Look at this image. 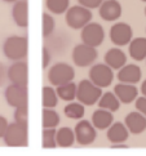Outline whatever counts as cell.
<instances>
[{
  "label": "cell",
  "instance_id": "cell-1",
  "mask_svg": "<svg viewBox=\"0 0 146 156\" xmlns=\"http://www.w3.org/2000/svg\"><path fill=\"white\" fill-rule=\"evenodd\" d=\"M3 53L12 62L25 61L29 53V39L20 35L8 36L3 44Z\"/></svg>",
  "mask_w": 146,
  "mask_h": 156
},
{
  "label": "cell",
  "instance_id": "cell-2",
  "mask_svg": "<svg viewBox=\"0 0 146 156\" xmlns=\"http://www.w3.org/2000/svg\"><path fill=\"white\" fill-rule=\"evenodd\" d=\"M8 147H27L29 146V126L20 125L17 122H9L3 137Z\"/></svg>",
  "mask_w": 146,
  "mask_h": 156
},
{
  "label": "cell",
  "instance_id": "cell-3",
  "mask_svg": "<svg viewBox=\"0 0 146 156\" xmlns=\"http://www.w3.org/2000/svg\"><path fill=\"white\" fill-rule=\"evenodd\" d=\"M74 79H75V70L69 63L58 62L56 65H52L48 70V81L53 87L67 84V83L74 81Z\"/></svg>",
  "mask_w": 146,
  "mask_h": 156
},
{
  "label": "cell",
  "instance_id": "cell-4",
  "mask_svg": "<svg viewBox=\"0 0 146 156\" xmlns=\"http://www.w3.org/2000/svg\"><path fill=\"white\" fill-rule=\"evenodd\" d=\"M102 93V89L96 87L89 79H84L76 84V99L83 106H93L97 103Z\"/></svg>",
  "mask_w": 146,
  "mask_h": 156
},
{
  "label": "cell",
  "instance_id": "cell-5",
  "mask_svg": "<svg viewBox=\"0 0 146 156\" xmlns=\"http://www.w3.org/2000/svg\"><path fill=\"white\" fill-rule=\"evenodd\" d=\"M92 12L82 5H74L67 9L65 14V21L69 27L74 30H82L92 21Z\"/></svg>",
  "mask_w": 146,
  "mask_h": 156
},
{
  "label": "cell",
  "instance_id": "cell-6",
  "mask_svg": "<svg viewBox=\"0 0 146 156\" xmlns=\"http://www.w3.org/2000/svg\"><path fill=\"white\" fill-rule=\"evenodd\" d=\"M80 39L82 44L97 49L105 40V29L97 22H89L80 30Z\"/></svg>",
  "mask_w": 146,
  "mask_h": 156
},
{
  "label": "cell",
  "instance_id": "cell-7",
  "mask_svg": "<svg viewBox=\"0 0 146 156\" xmlns=\"http://www.w3.org/2000/svg\"><path fill=\"white\" fill-rule=\"evenodd\" d=\"M88 75H89V80L101 89L110 87L114 81V71L105 63L92 65Z\"/></svg>",
  "mask_w": 146,
  "mask_h": 156
},
{
  "label": "cell",
  "instance_id": "cell-8",
  "mask_svg": "<svg viewBox=\"0 0 146 156\" xmlns=\"http://www.w3.org/2000/svg\"><path fill=\"white\" fill-rule=\"evenodd\" d=\"M71 58L74 65L78 67H89L98 58V52L96 48L86 45V44H78L72 49Z\"/></svg>",
  "mask_w": 146,
  "mask_h": 156
},
{
  "label": "cell",
  "instance_id": "cell-9",
  "mask_svg": "<svg viewBox=\"0 0 146 156\" xmlns=\"http://www.w3.org/2000/svg\"><path fill=\"white\" fill-rule=\"evenodd\" d=\"M133 39V30L127 22H118L110 29V40L116 48L128 45Z\"/></svg>",
  "mask_w": 146,
  "mask_h": 156
},
{
  "label": "cell",
  "instance_id": "cell-10",
  "mask_svg": "<svg viewBox=\"0 0 146 156\" xmlns=\"http://www.w3.org/2000/svg\"><path fill=\"white\" fill-rule=\"evenodd\" d=\"M4 97L8 106L13 108L29 105V90H27V87L10 84L5 88Z\"/></svg>",
  "mask_w": 146,
  "mask_h": 156
},
{
  "label": "cell",
  "instance_id": "cell-11",
  "mask_svg": "<svg viewBox=\"0 0 146 156\" xmlns=\"http://www.w3.org/2000/svg\"><path fill=\"white\" fill-rule=\"evenodd\" d=\"M75 142L80 146H89L97 138V130L94 129L91 121L88 120H79V122L74 128Z\"/></svg>",
  "mask_w": 146,
  "mask_h": 156
},
{
  "label": "cell",
  "instance_id": "cell-12",
  "mask_svg": "<svg viewBox=\"0 0 146 156\" xmlns=\"http://www.w3.org/2000/svg\"><path fill=\"white\" fill-rule=\"evenodd\" d=\"M7 77L10 84L27 87L29 84V66L26 61L13 62L7 70Z\"/></svg>",
  "mask_w": 146,
  "mask_h": 156
},
{
  "label": "cell",
  "instance_id": "cell-13",
  "mask_svg": "<svg viewBox=\"0 0 146 156\" xmlns=\"http://www.w3.org/2000/svg\"><path fill=\"white\" fill-rule=\"evenodd\" d=\"M123 8L118 0H105L100 5L98 13L100 17L106 22H115L120 18Z\"/></svg>",
  "mask_w": 146,
  "mask_h": 156
},
{
  "label": "cell",
  "instance_id": "cell-14",
  "mask_svg": "<svg viewBox=\"0 0 146 156\" xmlns=\"http://www.w3.org/2000/svg\"><path fill=\"white\" fill-rule=\"evenodd\" d=\"M71 44V39L67 35V32L65 31H60L58 34H53L49 37L46 39V47L49 49L50 53H65L67 51V48Z\"/></svg>",
  "mask_w": 146,
  "mask_h": 156
},
{
  "label": "cell",
  "instance_id": "cell-15",
  "mask_svg": "<svg viewBox=\"0 0 146 156\" xmlns=\"http://www.w3.org/2000/svg\"><path fill=\"white\" fill-rule=\"evenodd\" d=\"M142 71L140 69L138 65H126L123 66L120 70H118V80L123 84H131L136 85L137 83L141 80Z\"/></svg>",
  "mask_w": 146,
  "mask_h": 156
},
{
  "label": "cell",
  "instance_id": "cell-16",
  "mask_svg": "<svg viewBox=\"0 0 146 156\" xmlns=\"http://www.w3.org/2000/svg\"><path fill=\"white\" fill-rule=\"evenodd\" d=\"M12 18L18 27L27 29L29 26V3L27 0H17L13 4Z\"/></svg>",
  "mask_w": 146,
  "mask_h": 156
},
{
  "label": "cell",
  "instance_id": "cell-17",
  "mask_svg": "<svg viewBox=\"0 0 146 156\" xmlns=\"http://www.w3.org/2000/svg\"><path fill=\"white\" fill-rule=\"evenodd\" d=\"M106 137H108V141L111 144H116V143H126L130 138V132L126 128L124 122L116 121L113 122L108 129H106Z\"/></svg>",
  "mask_w": 146,
  "mask_h": 156
},
{
  "label": "cell",
  "instance_id": "cell-18",
  "mask_svg": "<svg viewBox=\"0 0 146 156\" xmlns=\"http://www.w3.org/2000/svg\"><path fill=\"white\" fill-rule=\"evenodd\" d=\"M113 93L116 96V98L119 99L120 103H126V105L134 102L136 98L138 97V89L136 85L123 84V83H119V84H116L114 87Z\"/></svg>",
  "mask_w": 146,
  "mask_h": 156
},
{
  "label": "cell",
  "instance_id": "cell-19",
  "mask_svg": "<svg viewBox=\"0 0 146 156\" xmlns=\"http://www.w3.org/2000/svg\"><path fill=\"white\" fill-rule=\"evenodd\" d=\"M124 125L132 134H141L146 130V118L138 111H132L126 116Z\"/></svg>",
  "mask_w": 146,
  "mask_h": 156
},
{
  "label": "cell",
  "instance_id": "cell-20",
  "mask_svg": "<svg viewBox=\"0 0 146 156\" xmlns=\"http://www.w3.org/2000/svg\"><path fill=\"white\" fill-rule=\"evenodd\" d=\"M104 61H105L104 63L108 65L113 71L114 70H120L123 66L127 65V55L120 48L114 47V48H111L106 52Z\"/></svg>",
  "mask_w": 146,
  "mask_h": 156
},
{
  "label": "cell",
  "instance_id": "cell-21",
  "mask_svg": "<svg viewBox=\"0 0 146 156\" xmlns=\"http://www.w3.org/2000/svg\"><path fill=\"white\" fill-rule=\"evenodd\" d=\"M91 122L94 126V129L98 130H105L114 122V116L113 112L110 111H106L102 108H97L94 112L92 114L91 118Z\"/></svg>",
  "mask_w": 146,
  "mask_h": 156
},
{
  "label": "cell",
  "instance_id": "cell-22",
  "mask_svg": "<svg viewBox=\"0 0 146 156\" xmlns=\"http://www.w3.org/2000/svg\"><path fill=\"white\" fill-rule=\"evenodd\" d=\"M128 53L131 58L137 62L146 59V37L138 36L132 39L131 43L128 44Z\"/></svg>",
  "mask_w": 146,
  "mask_h": 156
},
{
  "label": "cell",
  "instance_id": "cell-23",
  "mask_svg": "<svg viewBox=\"0 0 146 156\" xmlns=\"http://www.w3.org/2000/svg\"><path fill=\"white\" fill-rule=\"evenodd\" d=\"M56 143L57 147H71L75 143V134L74 129H71L69 126H62L60 129L56 130Z\"/></svg>",
  "mask_w": 146,
  "mask_h": 156
},
{
  "label": "cell",
  "instance_id": "cell-24",
  "mask_svg": "<svg viewBox=\"0 0 146 156\" xmlns=\"http://www.w3.org/2000/svg\"><path fill=\"white\" fill-rule=\"evenodd\" d=\"M98 108H102L106 111H110V112H115L120 108V102L119 99L116 98V96L113 92H106L102 93V96L98 99Z\"/></svg>",
  "mask_w": 146,
  "mask_h": 156
},
{
  "label": "cell",
  "instance_id": "cell-25",
  "mask_svg": "<svg viewBox=\"0 0 146 156\" xmlns=\"http://www.w3.org/2000/svg\"><path fill=\"white\" fill-rule=\"evenodd\" d=\"M57 97L61 98L65 102H72L76 98V84L74 81L67 83V84L60 85L56 88Z\"/></svg>",
  "mask_w": 146,
  "mask_h": 156
},
{
  "label": "cell",
  "instance_id": "cell-26",
  "mask_svg": "<svg viewBox=\"0 0 146 156\" xmlns=\"http://www.w3.org/2000/svg\"><path fill=\"white\" fill-rule=\"evenodd\" d=\"M43 129H56L60 124V115L54 108H43L42 112Z\"/></svg>",
  "mask_w": 146,
  "mask_h": 156
},
{
  "label": "cell",
  "instance_id": "cell-27",
  "mask_svg": "<svg viewBox=\"0 0 146 156\" xmlns=\"http://www.w3.org/2000/svg\"><path fill=\"white\" fill-rule=\"evenodd\" d=\"M64 114L66 118H69L71 120H82L84 114H86V108H84V106L82 103L72 101L65 106Z\"/></svg>",
  "mask_w": 146,
  "mask_h": 156
},
{
  "label": "cell",
  "instance_id": "cell-28",
  "mask_svg": "<svg viewBox=\"0 0 146 156\" xmlns=\"http://www.w3.org/2000/svg\"><path fill=\"white\" fill-rule=\"evenodd\" d=\"M42 102L43 108H54L58 103V97L53 87H44L42 90Z\"/></svg>",
  "mask_w": 146,
  "mask_h": 156
},
{
  "label": "cell",
  "instance_id": "cell-29",
  "mask_svg": "<svg viewBox=\"0 0 146 156\" xmlns=\"http://www.w3.org/2000/svg\"><path fill=\"white\" fill-rule=\"evenodd\" d=\"M47 9L53 14H64L70 8V0H46Z\"/></svg>",
  "mask_w": 146,
  "mask_h": 156
},
{
  "label": "cell",
  "instance_id": "cell-30",
  "mask_svg": "<svg viewBox=\"0 0 146 156\" xmlns=\"http://www.w3.org/2000/svg\"><path fill=\"white\" fill-rule=\"evenodd\" d=\"M42 146L43 148H47V150L57 147V143H56V129H43Z\"/></svg>",
  "mask_w": 146,
  "mask_h": 156
},
{
  "label": "cell",
  "instance_id": "cell-31",
  "mask_svg": "<svg viewBox=\"0 0 146 156\" xmlns=\"http://www.w3.org/2000/svg\"><path fill=\"white\" fill-rule=\"evenodd\" d=\"M56 31V20L49 13H43V37L47 39Z\"/></svg>",
  "mask_w": 146,
  "mask_h": 156
},
{
  "label": "cell",
  "instance_id": "cell-32",
  "mask_svg": "<svg viewBox=\"0 0 146 156\" xmlns=\"http://www.w3.org/2000/svg\"><path fill=\"white\" fill-rule=\"evenodd\" d=\"M14 122L24 126H29V105L14 108Z\"/></svg>",
  "mask_w": 146,
  "mask_h": 156
},
{
  "label": "cell",
  "instance_id": "cell-33",
  "mask_svg": "<svg viewBox=\"0 0 146 156\" xmlns=\"http://www.w3.org/2000/svg\"><path fill=\"white\" fill-rule=\"evenodd\" d=\"M105 0H78V3L82 7L87 8V9H96V8H100V5L102 4Z\"/></svg>",
  "mask_w": 146,
  "mask_h": 156
},
{
  "label": "cell",
  "instance_id": "cell-34",
  "mask_svg": "<svg viewBox=\"0 0 146 156\" xmlns=\"http://www.w3.org/2000/svg\"><path fill=\"white\" fill-rule=\"evenodd\" d=\"M134 106H136V111H138L140 114L146 118V97H137L136 101H134Z\"/></svg>",
  "mask_w": 146,
  "mask_h": 156
},
{
  "label": "cell",
  "instance_id": "cell-35",
  "mask_svg": "<svg viewBox=\"0 0 146 156\" xmlns=\"http://www.w3.org/2000/svg\"><path fill=\"white\" fill-rule=\"evenodd\" d=\"M43 70H46V69H48V66L50 65V61H52V53L49 52V49L44 45L43 47Z\"/></svg>",
  "mask_w": 146,
  "mask_h": 156
},
{
  "label": "cell",
  "instance_id": "cell-36",
  "mask_svg": "<svg viewBox=\"0 0 146 156\" xmlns=\"http://www.w3.org/2000/svg\"><path fill=\"white\" fill-rule=\"evenodd\" d=\"M7 70H8V67H5V65L3 62H0V87H3L5 84V81L8 80Z\"/></svg>",
  "mask_w": 146,
  "mask_h": 156
},
{
  "label": "cell",
  "instance_id": "cell-37",
  "mask_svg": "<svg viewBox=\"0 0 146 156\" xmlns=\"http://www.w3.org/2000/svg\"><path fill=\"white\" fill-rule=\"evenodd\" d=\"M9 125V122L7 120V118H4L3 115H0V138H3L5 134V130Z\"/></svg>",
  "mask_w": 146,
  "mask_h": 156
},
{
  "label": "cell",
  "instance_id": "cell-38",
  "mask_svg": "<svg viewBox=\"0 0 146 156\" xmlns=\"http://www.w3.org/2000/svg\"><path fill=\"white\" fill-rule=\"evenodd\" d=\"M110 148H128V144L127 143H116V144H111V147Z\"/></svg>",
  "mask_w": 146,
  "mask_h": 156
},
{
  "label": "cell",
  "instance_id": "cell-39",
  "mask_svg": "<svg viewBox=\"0 0 146 156\" xmlns=\"http://www.w3.org/2000/svg\"><path fill=\"white\" fill-rule=\"evenodd\" d=\"M141 93H142L144 97H146V79L142 81V84H141Z\"/></svg>",
  "mask_w": 146,
  "mask_h": 156
},
{
  "label": "cell",
  "instance_id": "cell-40",
  "mask_svg": "<svg viewBox=\"0 0 146 156\" xmlns=\"http://www.w3.org/2000/svg\"><path fill=\"white\" fill-rule=\"evenodd\" d=\"M3 2H4V3H13V4H14L17 0H3Z\"/></svg>",
  "mask_w": 146,
  "mask_h": 156
},
{
  "label": "cell",
  "instance_id": "cell-41",
  "mask_svg": "<svg viewBox=\"0 0 146 156\" xmlns=\"http://www.w3.org/2000/svg\"><path fill=\"white\" fill-rule=\"evenodd\" d=\"M145 16H146V7H145Z\"/></svg>",
  "mask_w": 146,
  "mask_h": 156
},
{
  "label": "cell",
  "instance_id": "cell-42",
  "mask_svg": "<svg viewBox=\"0 0 146 156\" xmlns=\"http://www.w3.org/2000/svg\"><path fill=\"white\" fill-rule=\"evenodd\" d=\"M141 2H145V3H146V0H141Z\"/></svg>",
  "mask_w": 146,
  "mask_h": 156
}]
</instances>
